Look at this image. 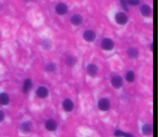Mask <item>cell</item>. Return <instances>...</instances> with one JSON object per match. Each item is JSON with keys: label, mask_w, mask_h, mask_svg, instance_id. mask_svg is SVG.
Segmentation results:
<instances>
[{"label": "cell", "mask_w": 158, "mask_h": 137, "mask_svg": "<svg viewBox=\"0 0 158 137\" xmlns=\"http://www.w3.org/2000/svg\"><path fill=\"white\" fill-rule=\"evenodd\" d=\"M98 107L102 111H106L110 107V101L107 98H102L98 103Z\"/></svg>", "instance_id": "obj_1"}, {"label": "cell", "mask_w": 158, "mask_h": 137, "mask_svg": "<svg viewBox=\"0 0 158 137\" xmlns=\"http://www.w3.org/2000/svg\"><path fill=\"white\" fill-rule=\"evenodd\" d=\"M101 46L103 50L106 51L112 50L114 48V43L110 38H105L101 42Z\"/></svg>", "instance_id": "obj_2"}, {"label": "cell", "mask_w": 158, "mask_h": 137, "mask_svg": "<svg viewBox=\"0 0 158 137\" xmlns=\"http://www.w3.org/2000/svg\"><path fill=\"white\" fill-rule=\"evenodd\" d=\"M116 20L120 25H124L127 22L128 18L127 15L123 13H119L116 15Z\"/></svg>", "instance_id": "obj_3"}, {"label": "cell", "mask_w": 158, "mask_h": 137, "mask_svg": "<svg viewBox=\"0 0 158 137\" xmlns=\"http://www.w3.org/2000/svg\"><path fill=\"white\" fill-rule=\"evenodd\" d=\"M111 83L114 88H116V89H119V88H121L122 86L123 80L121 77H120L119 75H116L112 77Z\"/></svg>", "instance_id": "obj_4"}, {"label": "cell", "mask_w": 158, "mask_h": 137, "mask_svg": "<svg viewBox=\"0 0 158 137\" xmlns=\"http://www.w3.org/2000/svg\"><path fill=\"white\" fill-rule=\"evenodd\" d=\"M83 37L85 41L88 42H91L95 40L96 38V34L95 32L93 30H87L84 32Z\"/></svg>", "instance_id": "obj_5"}, {"label": "cell", "mask_w": 158, "mask_h": 137, "mask_svg": "<svg viewBox=\"0 0 158 137\" xmlns=\"http://www.w3.org/2000/svg\"><path fill=\"white\" fill-rule=\"evenodd\" d=\"M62 106H63V108L64 110L67 112L72 111L74 107V103L72 102L71 100L68 99V98L63 101Z\"/></svg>", "instance_id": "obj_6"}, {"label": "cell", "mask_w": 158, "mask_h": 137, "mask_svg": "<svg viewBox=\"0 0 158 137\" xmlns=\"http://www.w3.org/2000/svg\"><path fill=\"white\" fill-rule=\"evenodd\" d=\"M45 127L46 129L50 131H55L58 128V125L56 121H54L53 119H50L46 121L45 124Z\"/></svg>", "instance_id": "obj_7"}, {"label": "cell", "mask_w": 158, "mask_h": 137, "mask_svg": "<svg viewBox=\"0 0 158 137\" xmlns=\"http://www.w3.org/2000/svg\"><path fill=\"white\" fill-rule=\"evenodd\" d=\"M98 67L93 64L88 65V66L86 67L87 73L91 77H95L98 73Z\"/></svg>", "instance_id": "obj_8"}, {"label": "cell", "mask_w": 158, "mask_h": 137, "mask_svg": "<svg viewBox=\"0 0 158 137\" xmlns=\"http://www.w3.org/2000/svg\"><path fill=\"white\" fill-rule=\"evenodd\" d=\"M67 6L66 4L64 3H59L56 7V11L58 14L59 15H64L66 14L67 12Z\"/></svg>", "instance_id": "obj_9"}, {"label": "cell", "mask_w": 158, "mask_h": 137, "mask_svg": "<svg viewBox=\"0 0 158 137\" xmlns=\"http://www.w3.org/2000/svg\"><path fill=\"white\" fill-rule=\"evenodd\" d=\"M37 95L40 98H45L48 95V90L44 86H40L37 89L36 91Z\"/></svg>", "instance_id": "obj_10"}, {"label": "cell", "mask_w": 158, "mask_h": 137, "mask_svg": "<svg viewBox=\"0 0 158 137\" xmlns=\"http://www.w3.org/2000/svg\"><path fill=\"white\" fill-rule=\"evenodd\" d=\"M71 22L72 23L76 26L80 25L83 22V18L81 17V15L80 14H76L72 15V17L71 18Z\"/></svg>", "instance_id": "obj_11"}, {"label": "cell", "mask_w": 158, "mask_h": 137, "mask_svg": "<svg viewBox=\"0 0 158 137\" xmlns=\"http://www.w3.org/2000/svg\"><path fill=\"white\" fill-rule=\"evenodd\" d=\"M32 129V124L30 121H25L21 125V130L25 133L30 132Z\"/></svg>", "instance_id": "obj_12"}, {"label": "cell", "mask_w": 158, "mask_h": 137, "mask_svg": "<svg viewBox=\"0 0 158 137\" xmlns=\"http://www.w3.org/2000/svg\"><path fill=\"white\" fill-rule=\"evenodd\" d=\"M140 11L141 14L145 17H148L151 13V8L148 4H144L141 8Z\"/></svg>", "instance_id": "obj_13"}, {"label": "cell", "mask_w": 158, "mask_h": 137, "mask_svg": "<svg viewBox=\"0 0 158 137\" xmlns=\"http://www.w3.org/2000/svg\"><path fill=\"white\" fill-rule=\"evenodd\" d=\"M9 103V97L8 94L5 93H2L0 94V105L6 106Z\"/></svg>", "instance_id": "obj_14"}, {"label": "cell", "mask_w": 158, "mask_h": 137, "mask_svg": "<svg viewBox=\"0 0 158 137\" xmlns=\"http://www.w3.org/2000/svg\"><path fill=\"white\" fill-rule=\"evenodd\" d=\"M142 131H143V133L145 135H146V136L150 135L152 133V125L150 124H145L142 127Z\"/></svg>", "instance_id": "obj_15"}, {"label": "cell", "mask_w": 158, "mask_h": 137, "mask_svg": "<svg viewBox=\"0 0 158 137\" xmlns=\"http://www.w3.org/2000/svg\"><path fill=\"white\" fill-rule=\"evenodd\" d=\"M32 86V82L30 79H27L25 80L23 86V92L25 94L28 93Z\"/></svg>", "instance_id": "obj_16"}, {"label": "cell", "mask_w": 158, "mask_h": 137, "mask_svg": "<svg viewBox=\"0 0 158 137\" xmlns=\"http://www.w3.org/2000/svg\"><path fill=\"white\" fill-rule=\"evenodd\" d=\"M127 54L131 58H136L138 57L139 52L136 48H130L128 50Z\"/></svg>", "instance_id": "obj_17"}, {"label": "cell", "mask_w": 158, "mask_h": 137, "mask_svg": "<svg viewBox=\"0 0 158 137\" xmlns=\"http://www.w3.org/2000/svg\"><path fill=\"white\" fill-rule=\"evenodd\" d=\"M66 64L70 67H73L77 62V59L74 56H69L66 58Z\"/></svg>", "instance_id": "obj_18"}, {"label": "cell", "mask_w": 158, "mask_h": 137, "mask_svg": "<svg viewBox=\"0 0 158 137\" xmlns=\"http://www.w3.org/2000/svg\"><path fill=\"white\" fill-rule=\"evenodd\" d=\"M46 70L48 72H54L56 70V65L53 63H49L46 65Z\"/></svg>", "instance_id": "obj_19"}, {"label": "cell", "mask_w": 158, "mask_h": 137, "mask_svg": "<svg viewBox=\"0 0 158 137\" xmlns=\"http://www.w3.org/2000/svg\"><path fill=\"white\" fill-rule=\"evenodd\" d=\"M134 79H135L134 72H133L132 70L129 71L126 75V80L129 82H132L134 80Z\"/></svg>", "instance_id": "obj_20"}, {"label": "cell", "mask_w": 158, "mask_h": 137, "mask_svg": "<svg viewBox=\"0 0 158 137\" xmlns=\"http://www.w3.org/2000/svg\"><path fill=\"white\" fill-rule=\"evenodd\" d=\"M42 46L44 49H46V50H47V49H48V48H50L51 47L50 41L48 40H44L42 43Z\"/></svg>", "instance_id": "obj_21"}, {"label": "cell", "mask_w": 158, "mask_h": 137, "mask_svg": "<svg viewBox=\"0 0 158 137\" xmlns=\"http://www.w3.org/2000/svg\"><path fill=\"white\" fill-rule=\"evenodd\" d=\"M127 4L132 5V6H137L140 3L139 0H127L126 1Z\"/></svg>", "instance_id": "obj_22"}, {"label": "cell", "mask_w": 158, "mask_h": 137, "mask_svg": "<svg viewBox=\"0 0 158 137\" xmlns=\"http://www.w3.org/2000/svg\"><path fill=\"white\" fill-rule=\"evenodd\" d=\"M125 133V132H124V131L117 130L114 132V135H115V136L117 137H124Z\"/></svg>", "instance_id": "obj_23"}, {"label": "cell", "mask_w": 158, "mask_h": 137, "mask_svg": "<svg viewBox=\"0 0 158 137\" xmlns=\"http://www.w3.org/2000/svg\"><path fill=\"white\" fill-rule=\"evenodd\" d=\"M122 4V6L124 8V9H125L126 11H129V8H128V5L126 3V1L125 0H120Z\"/></svg>", "instance_id": "obj_24"}, {"label": "cell", "mask_w": 158, "mask_h": 137, "mask_svg": "<svg viewBox=\"0 0 158 137\" xmlns=\"http://www.w3.org/2000/svg\"><path fill=\"white\" fill-rule=\"evenodd\" d=\"M4 119V112L0 110V122H2Z\"/></svg>", "instance_id": "obj_25"}, {"label": "cell", "mask_w": 158, "mask_h": 137, "mask_svg": "<svg viewBox=\"0 0 158 137\" xmlns=\"http://www.w3.org/2000/svg\"><path fill=\"white\" fill-rule=\"evenodd\" d=\"M124 137H133V135L131 133H125V135H124Z\"/></svg>", "instance_id": "obj_26"}, {"label": "cell", "mask_w": 158, "mask_h": 137, "mask_svg": "<svg viewBox=\"0 0 158 137\" xmlns=\"http://www.w3.org/2000/svg\"><path fill=\"white\" fill-rule=\"evenodd\" d=\"M152 46H153V43L151 44V51L153 50V47H152Z\"/></svg>", "instance_id": "obj_27"}, {"label": "cell", "mask_w": 158, "mask_h": 137, "mask_svg": "<svg viewBox=\"0 0 158 137\" xmlns=\"http://www.w3.org/2000/svg\"><path fill=\"white\" fill-rule=\"evenodd\" d=\"M2 6H3V5H2V4H1V3H0V10H1V8H2Z\"/></svg>", "instance_id": "obj_28"}, {"label": "cell", "mask_w": 158, "mask_h": 137, "mask_svg": "<svg viewBox=\"0 0 158 137\" xmlns=\"http://www.w3.org/2000/svg\"><path fill=\"white\" fill-rule=\"evenodd\" d=\"M24 1H30V0H24Z\"/></svg>", "instance_id": "obj_29"}]
</instances>
